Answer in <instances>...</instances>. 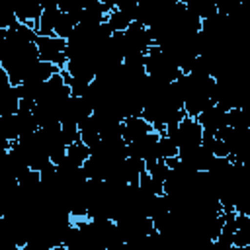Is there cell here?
Segmentation results:
<instances>
[{"mask_svg":"<svg viewBox=\"0 0 250 250\" xmlns=\"http://www.w3.org/2000/svg\"><path fill=\"white\" fill-rule=\"evenodd\" d=\"M35 47L39 51V61L43 62H51L55 64L57 68H64L68 59L64 55V49H66V41L64 39H59L55 35H49V37H37L35 39Z\"/></svg>","mask_w":250,"mask_h":250,"instance_id":"obj_1","label":"cell"},{"mask_svg":"<svg viewBox=\"0 0 250 250\" xmlns=\"http://www.w3.org/2000/svg\"><path fill=\"white\" fill-rule=\"evenodd\" d=\"M41 16H39V21H37V37H49L53 35V29H55V23H57V18L61 14L57 2H41Z\"/></svg>","mask_w":250,"mask_h":250,"instance_id":"obj_2","label":"cell"},{"mask_svg":"<svg viewBox=\"0 0 250 250\" xmlns=\"http://www.w3.org/2000/svg\"><path fill=\"white\" fill-rule=\"evenodd\" d=\"M152 127L143 119V117H125L123 119V133L121 139L125 141V145H131L135 141H139L141 137H145L146 133H150Z\"/></svg>","mask_w":250,"mask_h":250,"instance_id":"obj_3","label":"cell"},{"mask_svg":"<svg viewBox=\"0 0 250 250\" xmlns=\"http://www.w3.org/2000/svg\"><path fill=\"white\" fill-rule=\"evenodd\" d=\"M195 119H197V123L201 125L203 131L213 133V135H215L221 127H225V111H221L215 104L209 105V107H205Z\"/></svg>","mask_w":250,"mask_h":250,"instance_id":"obj_4","label":"cell"},{"mask_svg":"<svg viewBox=\"0 0 250 250\" xmlns=\"http://www.w3.org/2000/svg\"><path fill=\"white\" fill-rule=\"evenodd\" d=\"M4 33H6V41L14 47H20V45H25V43H35V39H37L35 31L25 23H16L10 29H6Z\"/></svg>","mask_w":250,"mask_h":250,"instance_id":"obj_5","label":"cell"},{"mask_svg":"<svg viewBox=\"0 0 250 250\" xmlns=\"http://www.w3.org/2000/svg\"><path fill=\"white\" fill-rule=\"evenodd\" d=\"M18 102L20 96L16 92V86H10L0 92V117H10L18 113Z\"/></svg>","mask_w":250,"mask_h":250,"instance_id":"obj_6","label":"cell"},{"mask_svg":"<svg viewBox=\"0 0 250 250\" xmlns=\"http://www.w3.org/2000/svg\"><path fill=\"white\" fill-rule=\"evenodd\" d=\"M88 158H90V148H88L82 141L72 143V145L66 146V156H64V160H66L68 164L82 168V164H84Z\"/></svg>","mask_w":250,"mask_h":250,"instance_id":"obj_7","label":"cell"},{"mask_svg":"<svg viewBox=\"0 0 250 250\" xmlns=\"http://www.w3.org/2000/svg\"><path fill=\"white\" fill-rule=\"evenodd\" d=\"M78 23L74 21V18L70 16V14H59V18H57V23H55V29H53V35L55 37H59V39H68L70 37V33H72V29L76 27Z\"/></svg>","mask_w":250,"mask_h":250,"instance_id":"obj_8","label":"cell"},{"mask_svg":"<svg viewBox=\"0 0 250 250\" xmlns=\"http://www.w3.org/2000/svg\"><path fill=\"white\" fill-rule=\"evenodd\" d=\"M131 21H133V20L127 18L123 12H119L117 8H113V10L105 16V23L109 25V29H111L113 33H123V31L129 27Z\"/></svg>","mask_w":250,"mask_h":250,"instance_id":"obj_9","label":"cell"},{"mask_svg":"<svg viewBox=\"0 0 250 250\" xmlns=\"http://www.w3.org/2000/svg\"><path fill=\"white\" fill-rule=\"evenodd\" d=\"M178 156V146L172 139H168L166 135L158 137V143H156V158L158 160H166V158H174Z\"/></svg>","mask_w":250,"mask_h":250,"instance_id":"obj_10","label":"cell"},{"mask_svg":"<svg viewBox=\"0 0 250 250\" xmlns=\"http://www.w3.org/2000/svg\"><path fill=\"white\" fill-rule=\"evenodd\" d=\"M61 139L64 143V146L72 145V143H78L80 141V131L76 125L72 123H61Z\"/></svg>","mask_w":250,"mask_h":250,"instance_id":"obj_11","label":"cell"},{"mask_svg":"<svg viewBox=\"0 0 250 250\" xmlns=\"http://www.w3.org/2000/svg\"><path fill=\"white\" fill-rule=\"evenodd\" d=\"M146 174H150V178H152L154 182L164 184V182H166V178L170 176V168L164 164V160H158V162H156V166H154L150 172H146Z\"/></svg>","mask_w":250,"mask_h":250,"instance_id":"obj_12","label":"cell"},{"mask_svg":"<svg viewBox=\"0 0 250 250\" xmlns=\"http://www.w3.org/2000/svg\"><path fill=\"white\" fill-rule=\"evenodd\" d=\"M18 23V20H16V14H14V10L12 8H4V6H0V29H10L12 25H16Z\"/></svg>","mask_w":250,"mask_h":250,"instance_id":"obj_13","label":"cell"},{"mask_svg":"<svg viewBox=\"0 0 250 250\" xmlns=\"http://www.w3.org/2000/svg\"><path fill=\"white\" fill-rule=\"evenodd\" d=\"M37 107V104L33 100H27V98H21L18 102V113H33Z\"/></svg>","mask_w":250,"mask_h":250,"instance_id":"obj_14","label":"cell"},{"mask_svg":"<svg viewBox=\"0 0 250 250\" xmlns=\"http://www.w3.org/2000/svg\"><path fill=\"white\" fill-rule=\"evenodd\" d=\"M2 250H21L20 246H8V248H2Z\"/></svg>","mask_w":250,"mask_h":250,"instance_id":"obj_15","label":"cell"},{"mask_svg":"<svg viewBox=\"0 0 250 250\" xmlns=\"http://www.w3.org/2000/svg\"><path fill=\"white\" fill-rule=\"evenodd\" d=\"M6 74V70H4V66H2V62H0V76H4Z\"/></svg>","mask_w":250,"mask_h":250,"instance_id":"obj_16","label":"cell"}]
</instances>
